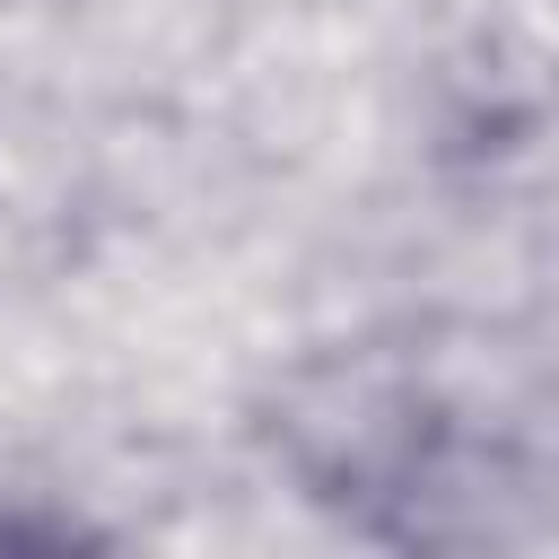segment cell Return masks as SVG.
Masks as SVG:
<instances>
[{"instance_id": "cell-1", "label": "cell", "mask_w": 559, "mask_h": 559, "mask_svg": "<svg viewBox=\"0 0 559 559\" xmlns=\"http://www.w3.org/2000/svg\"><path fill=\"white\" fill-rule=\"evenodd\" d=\"M280 437H288V463L314 480V498L358 507L367 524L393 507V533L411 542H454L445 507L480 498V472H489V428L411 349L306 367L280 402Z\"/></svg>"}]
</instances>
